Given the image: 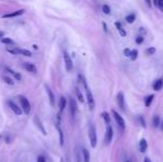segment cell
I'll list each match as a JSON object with an SVG mask.
<instances>
[{
  "label": "cell",
  "instance_id": "obj_1",
  "mask_svg": "<svg viewBox=\"0 0 163 162\" xmlns=\"http://www.w3.org/2000/svg\"><path fill=\"white\" fill-rule=\"evenodd\" d=\"M89 140H90L91 147H92V148H96L98 138H97L96 128H94V126H93V124H90V126H89Z\"/></svg>",
  "mask_w": 163,
  "mask_h": 162
},
{
  "label": "cell",
  "instance_id": "obj_2",
  "mask_svg": "<svg viewBox=\"0 0 163 162\" xmlns=\"http://www.w3.org/2000/svg\"><path fill=\"white\" fill-rule=\"evenodd\" d=\"M19 101H20V104H21V108H22L23 112H24L26 114H29L30 111H31V106H30L29 100L26 97L20 95V97H19Z\"/></svg>",
  "mask_w": 163,
  "mask_h": 162
},
{
  "label": "cell",
  "instance_id": "obj_3",
  "mask_svg": "<svg viewBox=\"0 0 163 162\" xmlns=\"http://www.w3.org/2000/svg\"><path fill=\"white\" fill-rule=\"evenodd\" d=\"M63 59H64V65H66V69H67V71H71L73 68V62H72V59H71V57L69 56V53L68 52H63Z\"/></svg>",
  "mask_w": 163,
  "mask_h": 162
},
{
  "label": "cell",
  "instance_id": "obj_4",
  "mask_svg": "<svg viewBox=\"0 0 163 162\" xmlns=\"http://www.w3.org/2000/svg\"><path fill=\"white\" fill-rule=\"evenodd\" d=\"M8 104H9V108H10V109H11L12 111L15 112L17 116L22 114V112H23L22 108H20V107H19L17 103H16V102H13L12 100H9V101H8Z\"/></svg>",
  "mask_w": 163,
  "mask_h": 162
},
{
  "label": "cell",
  "instance_id": "obj_5",
  "mask_svg": "<svg viewBox=\"0 0 163 162\" xmlns=\"http://www.w3.org/2000/svg\"><path fill=\"white\" fill-rule=\"evenodd\" d=\"M112 114L114 116V119H115V122L118 123V126L120 127L121 129H124L125 128V122H124L123 118L121 117L120 114H119L117 111H114V110H112Z\"/></svg>",
  "mask_w": 163,
  "mask_h": 162
},
{
  "label": "cell",
  "instance_id": "obj_6",
  "mask_svg": "<svg viewBox=\"0 0 163 162\" xmlns=\"http://www.w3.org/2000/svg\"><path fill=\"white\" fill-rule=\"evenodd\" d=\"M117 103H118V107L120 108V110L124 111L125 102H124V95L122 92H119L118 95H117Z\"/></svg>",
  "mask_w": 163,
  "mask_h": 162
},
{
  "label": "cell",
  "instance_id": "obj_7",
  "mask_svg": "<svg viewBox=\"0 0 163 162\" xmlns=\"http://www.w3.org/2000/svg\"><path fill=\"white\" fill-rule=\"evenodd\" d=\"M112 137H113L112 127H111L110 124H108V126H107V131H106V139H104V142H106V144H109V143L111 142V140H112Z\"/></svg>",
  "mask_w": 163,
  "mask_h": 162
},
{
  "label": "cell",
  "instance_id": "obj_8",
  "mask_svg": "<svg viewBox=\"0 0 163 162\" xmlns=\"http://www.w3.org/2000/svg\"><path fill=\"white\" fill-rule=\"evenodd\" d=\"M22 68H24L27 71L31 73H37V67L34 66V63H30V62H23L22 63Z\"/></svg>",
  "mask_w": 163,
  "mask_h": 162
},
{
  "label": "cell",
  "instance_id": "obj_9",
  "mask_svg": "<svg viewBox=\"0 0 163 162\" xmlns=\"http://www.w3.org/2000/svg\"><path fill=\"white\" fill-rule=\"evenodd\" d=\"M69 108H70V112H71V117L74 118L76 113H77V103L72 98H70V100H69Z\"/></svg>",
  "mask_w": 163,
  "mask_h": 162
},
{
  "label": "cell",
  "instance_id": "obj_10",
  "mask_svg": "<svg viewBox=\"0 0 163 162\" xmlns=\"http://www.w3.org/2000/svg\"><path fill=\"white\" fill-rule=\"evenodd\" d=\"M24 13V10L23 9H19V10H16L13 12H10V13H6L3 15L2 18H15V17H19V16H22Z\"/></svg>",
  "mask_w": 163,
  "mask_h": 162
},
{
  "label": "cell",
  "instance_id": "obj_11",
  "mask_svg": "<svg viewBox=\"0 0 163 162\" xmlns=\"http://www.w3.org/2000/svg\"><path fill=\"white\" fill-rule=\"evenodd\" d=\"M6 50L9 52V53H11V55H21V49H19L17 48L16 46H7L6 47Z\"/></svg>",
  "mask_w": 163,
  "mask_h": 162
},
{
  "label": "cell",
  "instance_id": "obj_12",
  "mask_svg": "<svg viewBox=\"0 0 163 162\" xmlns=\"http://www.w3.org/2000/svg\"><path fill=\"white\" fill-rule=\"evenodd\" d=\"M45 91H47V93H48V95H49V100H50V103L51 106L53 107L55 104H56V98H55V93L52 92V90L48 87V86H45Z\"/></svg>",
  "mask_w": 163,
  "mask_h": 162
},
{
  "label": "cell",
  "instance_id": "obj_13",
  "mask_svg": "<svg viewBox=\"0 0 163 162\" xmlns=\"http://www.w3.org/2000/svg\"><path fill=\"white\" fill-rule=\"evenodd\" d=\"M34 123L37 124V127L39 128L40 131H41V132H42V133L45 135V134H47V131H45V127H43V124L41 123V121H40V119H39V117H38V116H36V117L34 118Z\"/></svg>",
  "mask_w": 163,
  "mask_h": 162
},
{
  "label": "cell",
  "instance_id": "obj_14",
  "mask_svg": "<svg viewBox=\"0 0 163 162\" xmlns=\"http://www.w3.org/2000/svg\"><path fill=\"white\" fill-rule=\"evenodd\" d=\"M163 87V80L162 79H157V81H154V83H153V89L157 90V91H160V90L162 89Z\"/></svg>",
  "mask_w": 163,
  "mask_h": 162
},
{
  "label": "cell",
  "instance_id": "obj_15",
  "mask_svg": "<svg viewBox=\"0 0 163 162\" xmlns=\"http://www.w3.org/2000/svg\"><path fill=\"white\" fill-rule=\"evenodd\" d=\"M6 72L10 73L13 78H16V80H21V76H20V73L16 72V71H13L12 69H10V68H6Z\"/></svg>",
  "mask_w": 163,
  "mask_h": 162
},
{
  "label": "cell",
  "instance_id": "obj_16",
  "mask_svg": "<svg viewBox=\"0 0 163 162\" xmlns=\"http://www.w3.org/2000/svg\"><path fill=\"white\" fill-rule=\"evenodd\" d=\"M67 107V99L64 97H61L60 100H59V109H60V112H62Z\"/></svg>",
  "mask_w": 163,
  "mask_h": 162
},
{
  "label": "cell",
  "instance_id": "obj_17",
  "mask_svg": "<svg viewBox=\"0 0 163 162\" xmlns=\"http://www.w3.org/2000/svg\"><path fill=\"white\" fill-rule=\"evenodd\" d=\"M114 25H115V27H117V29H118V31H119V34H120V36H121V37H125V36H127V32H125V30L122 28L121 23L117 21V22L114 23Z\"/></svg>",
  "mask_w": 163,
  "mask_h": 162
},
{
  "label": "cell",
  "instance_id": "obj_18",
  "mask_svg": "<svg viewBox=\"0 0 163 162\" xmlns=\"http://www.w3.org/2000/svg\"><path fill=\"white\" fill-rule=\"evenodd\" d=\"M82 156H83V162H90V153L87 149H82Z\"/></svg>",
  "mask_w": 163,
  "mask_h": 162
},
{
  "label": "cell",
  "instance_id": "obj_19",
  "mask_svg": "<svg viewBox=\"0 0 163 162\" xmlns=\"http://www.w3.org/2000/svg\"><path fill=\"white\" fill-rule=\"evenodd\" d=\"M148 149V143H146V139H142L140 141V151L142 153H144Z\"/></svg>",
  "mask_w": 163,
  "mask_h": 162
},
{
  "label": "cell",
  "instance_id": "obj_20",
  "mask_svg": "<svg viewBox=\"0 0 163 162\" xmlns=\"http://www.w3.org/2000/svg\"><path fill=\"white\" fill-rule=\"evenodd\" d=\"M1 42L5 43V45H7V46H16L13 40L10 39V38H6V37H3V38L1 39Z\"/></svg>",
  "mask_w": 163,
  "mask_h": 162
},
{
  "label": "cell",
  "instance_id": "obj_21",
  "mask_svg": "<svg viewBox=\"0 0 163 162\" xmlns=\"http://www.w3.org/2000/svg\"><path fill=\"white\" fill-rule=\"evenodd\" d=\"M153 99H154V95H148L146 99H144V104H146V107H150L152 103V101H153Z\"/></svg>",
  "mask_w": 163,
  "mask_h": 162
},
{
  "label": "cell",
  "instance_id": "obj_22",
  "mask_svg": "<svg viewBox=\"0 0 163 162\" xmlns=\"http://www.w3.org/2000/svg\"><path fill=\"white\" fill-rule=\"evenodd\" d=\"M57 128H58V131H59V139H60V145H63V143H64V139H63V132H62L61 128L59 127V123L57 124Z\"/></svg>",
  "mask_w": 163,
  "mask_h": 162
},
{
  "label": "cell",
  "instance_id": "obj_23",
  "mask_svg": "<svg viewBox=\"0 0 163 162\" xmlns=\"http://www.w3.org/2000/svg\"><path fill=\"white\" fill-rule=\"evenodd\" d=\"M152 123H153V126L157 128L159 126H161V120H160V118L155 116V117H153V120H152Z\"/></svg>",
  "mask_w": 163,
  "mask_h": 162
},
{
  "label": "cell",
  "instance_id": "obj_24",
  "mask_svg": "<svg viewBox=\"0 0 163 162\" xmlns=\"http://www.w3.org/2000/svg\"><path fill=\"white\" fill-rule=\"evenodd\" d=\"M2 80H3L7 84H10V86H13V84H15V81H13L10 77H8V76H3V77H2Z\"/></svg>",
  "mask_w": 163,
  "mask_h": 162
},
{
  "label": "cell",
  "instance_id": "obj_25",
  "mask_svg": "<svg viewBox=\"0 0 163 162\" xmlns=\"http://www.w3.org/2000/svg\"><path fill=\"white\" fill-rule=\"evenodd\" d=\"M76 93H77V97H78V100L80 101V102H83V101H85L83 95H82V92L80 91V89H79V88H77V89H76Z\"/></svg>",
  "mask_w": 163,
  "mask_h": 162
},
{
  "label": "cell",
  "instance_id": "obj_26",
  "mask_svg": "<svg viewBox=\"0 0 163 162\" xmlns=\"http://www.w3.org/2000/svg\"><path fill=\"white\" fill-rule=\"evenodd\" d=\"M102 118H103V120L106 121L107 124H110V117H109L108 112H102Z\"/></svg>",
  "mask_w": 163,
  "mask_h": 162
},
{
  "label": "cell",
  "instance_id": "obj_27",
  "mask_svg": "<svg viewBox=\"0 0 163 162\" xmlns=\"http://www.w3.org/2000/svg\"><path fill=\"white\" fill-rule=\"evenodd\" d=\"M125 19H127V22L132 23L135 20V15L134 13H131V15H129V16H127Z\"/></svg>",
  "mask_w": 163,
  "mask_h": 162
},
{
  "label": "cell",
  "instance_id": "obj_28",
  "mask_svg": "<svg viewBox=\"0 0 163 162\" xmlns=\"http://www.w3.org/2000/svg\"><path fill=\"white\" fill-rule=\"evenodd\" d=\"M102 11L104 12L106 15H110L111 13V9H110V7L108 6V5H103L102 6Z\"/></svg>",
  "mask_w": 163,
  "mask_h": 162
},
{
  "label": "cell",
  "instance_id": "obj_29",
  "mask_svg": "<svg viewBox=\"0 0 163 162\" xmlns=\"http://www.w3.org/2000/svg\"><path fill=\"white\" fill-rule=\"evenodd\" d=\"M131 60H135L138 58V50H132L131 51V55H130Z\"/></svg>",
  "mask_w": 163,
  "mask_h": 162
},
{
  "label": "cell",
  "instance_id": "obj_30",
  "mask_svg": "<svg viewBox=\"0 0 163 162\" xmlns=\"http://www.w3.org/2000/svg\"><path fill=\"white\" fill-rule=\"evenodd\" d=\"M21 55L26 57H31L32 56V53H31V51L27 50V49H21Z\"/></svg>",
  "mask_w": 163,
  "mask_h": 162
},
{
  "label": "cell",
  "instance_id": "obj_31",
  "mask_svg": "<svg viewBox=\"0 0 163 162\" xmlns=\"http://www.w3.org/2000/svg\"><path fill=\"white\" fill-rule=\"evenodd\" d=\"M157 6L159 7V9H160L161 11H163V0H159Z\"/></svg>",
  "mask_w": 163,
  "mask_h": 162
},
{
  "label": "cell",
  "instance_id": "obj_32",
  "mask_svg": "<svg viewBox=\"0 0 163 162\" xmlns=\"http://www.w3.org/2000/svg\"><path fill=\"white\" fill-rule=\"evenodd\" d=\"M154 52H155V49H154V48H149V49L146 50V55L150 56V55H153Z\"/></svg>",
  "mask_w": 163,
  "mask_h": 162
},
{
  "label": "cell",
  "instance_id": "obj_33",
  "mask_svg": "<svg viewBox=\"0 0 163 162\" xmlns=\"http://www.w3.org/2000/svg\"><path fill=\"white\" fill-rule=\"evenodd\" d=\"M135 42H136L138 45H140V43H142V42H143V37H138V38L135 39Z\"/></svg>",
  "mask_w": 163,
  "mask_h": 162
},
{
  "label": "cell",
  "instance_id": "obj_34",
  "mask_svg": "<svg viewBox=\"0 0 163 162\" xmlns=\"http://www.w3.org/2000/svg\"><path fill=\"white\" fill-rule=\"evenodd\" d=\"M130 55H131V50H130V49H125V50H124V56L130 57Z\"/></svg>",
  "mask_w": 163,
  "mask_h": 162
},
{
  "label": "cell",
  "instance_id": "obj_35",
  "mask_svg": "<svg viewBox=\"0 0 163 162\" xmlns=\"http://www.w3.org/2000/svg\"><path fill=\"white\" fill-rule=\"evenodd\" d=\"M37 162H45V156H38V161Z\"/></svg>",
  "mask_w": 163,
  "mask_h": 162
},
{
  "label": "cell",
  "instance_id": "obj_36",
  "mask_svg": "<svg viewBox=\"0 0 163 162\" xmlns=\"http://www.w3.org/2000/svg\"><path fill=\"white\" fill-rule=\"evenodd\" d=\"M144 1L146 2V5H148V7H150V8H151V7H152V5H151V0H144Z\"/></svg>",
  "mask_w": 163,
  "mask_h": 162
},
{
  "label": "cell",
  "instance_id": "obj_37",
  "mask_svg": "<svg viewBox=\"0 0 163 162\" xmlns=\"http://www.w3.org/2000/svg\"><path fill=\"white\" fill-rule=\"evenodd\" d=\"M143 162H151V160H150L149 158H146V159H144V161H143Z\"/></svg>",
  "mask_w": 163,
  "mask_h": 162
},
{
  "label": "cell",
  "instance_id": "obj_38",
  "mask_svg": "<svg viewBox=\"0 0 163 162\" xmlns=\"http://www.w3.org/2000/svg\"><path fill=\"white\" fill-rule=\"evenodd\" d=\"M2 38H3V32L0 31V39H2Z\"/></svg>",
  "mask_w": 163,
  "mask_h": 162
},
{
  "label": "cell",
  "instance_id": "obj_39",
  "mask_svg": "<svg viewBox=\"0 0 163 162\" xmlns=\"http://www.w3.org/2000/svg\"><path fill=\"white\" fill-rule=\"evenodd\" d=\"M103 27H104V31L107 32V31H108V30H107V25H106V23H103Z\"/></svg>",
  "mask_w": 163,
  "mask_h": 162
},
{
  "label": "cell",
  "instance_id": "obj_40",
  "mask_svg": "<svg viewBox=\"0 0 163 162\" xmlns=\"http://www.w3.org/2000/svg\"><path fill=\"white\" fill-rule=\"evenodd\" d=\"M157 1H159V0H153V2H154V5H155V6L157 5Z\"/></svg>",
  "mask_w": 163,
  "mask_h": 162
},
{
  "label": "cell",
  "instance_id": "obj_41",
  "mask_svg": "<svg viewBox=\"0 0 163 162\" xmlns=\"http://www.w3.org/2000/svg\"><path fill=\"white\" fill-rule=\"evenodd\" d=\"M161 128L163 129V121H162V123H161Z\"/></svg>",
  "mask_w": 163,
  "mask_h": 162
},
{
  "label": "cell",
  "instance_id": "obj_42",
  "mask_svg": "<svg viewBox=\"0 0 163 162\" xmlns=\"http://www.w3.org/2000/svg\"><path fill=\"white\" fill-rule=\"evenodd\" d=\"M0 139H1V135H0Z\"/></svg>",
  "mask_w": 163,
  "mask_h": 162
}]
</instances>
